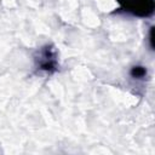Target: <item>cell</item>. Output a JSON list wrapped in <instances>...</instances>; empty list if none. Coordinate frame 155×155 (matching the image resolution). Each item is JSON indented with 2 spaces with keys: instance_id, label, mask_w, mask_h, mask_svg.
Segmentation results:
<instances>
[{
  "instance_id": "6da1fadb",
  "label": "cell",
  "mask_w": 155,
  "mask_h": 155,
  "mask_svg": "<svg viewBox=\"0 0 155 155\" xmlns=\"http://www.w3.org/2000/svg\"><path fill=\"white\" fill-rule=\"evenodd\" d=\"M122 8L139 17L150 16L154 11V0H119Z\"/></svg>"
},
{
  "instance_id": "7a4b0ae2",
  "label": "cell",
  "mask_w": 155,
  "mask_h": 155,
  "mask_svg": "<svg viewBox=\"0 0 155 155\" xmlns=\"http://www.w3.org/2000/svg\"><path fill=\"white\" fill-rule=\"evenodd\" d=\"M39 67L42 70L51 71L54 70L56 67V59H54V52L50 47H45L40 56H39Z\"/></svg>"
},
{
  "instance_id": "3957f363",
  "label": "cell",
  "mask_w": 155,
  "mask_h": 155,
  "mask_svg": "<svg viewBox=\"0 0 155 155\" xmlns=\"http://www.w3.org/2000/svg\"><path fill=\"white\" fill-rule=\"evenodd\" d=\"M130 74H131V76L134 78V79H142V78H144V76L147 75V69H145L144 67L136 65V67H133V68L131 69Z\"/></svg>"
},
{
  "instance_id": "277c9868",
  "label": "cell",
  "mask_w": 155,
  "mask_h": 155,
  "mask_svg": "<svg viewBox=\"0 0 155 155\" xmlns=\"http://www.w3.org/2000/svg\"><path fill=\"white\" fill-rule=\"evenodd\" d=\"M149 41H150V47H151V48H154V27H151V28H150Z\"/></svg>"
}]
</instances>
